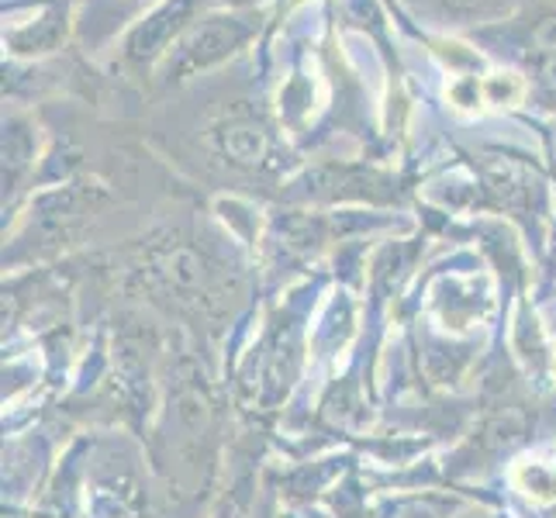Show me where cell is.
Wrapping results in <instances>:
<instances>
[{
    "label": "cell",
    "mask_w": 556,
    "mask_h": 518,
    "mask_svg": "<svg viewBox=\"0 0 556 518\" xmlns=\"http://www.w3.org/2000/svg\"><path fill=\"white\" fill-rule=\"evenodd\" d=\"M484 90L491 93L494 104H508V101H515L522 93V87H519L515 76H491V80L484 84Z\"/></svg>",
    "instance_id": "obj_1"
}]
</instances>
